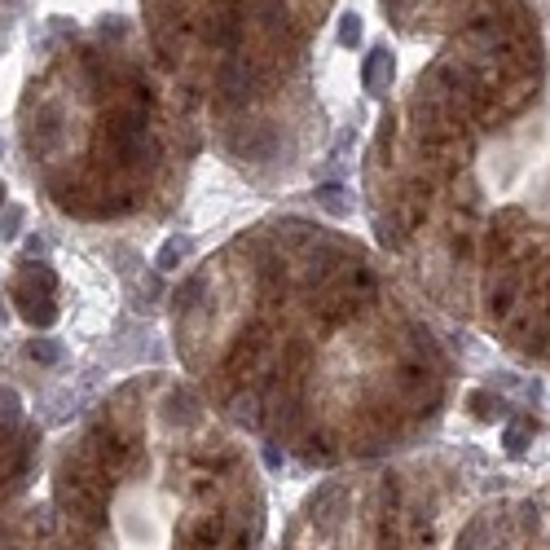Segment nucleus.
<instances>
[{
    "mask_svg": "<svg viewBox=\"0 0 550 550\" xmlns=\"http://www.w3.org/2000/svg\"><path fill=\"white\" fill-rule=\"evenodd\" d=\"M49 516L62 550L264 546L256 467L181 388L97 409L54 458Z\"/></svg>",
    "mask_w": 550,
    "mask_h": 550,
    "instance_id": "f257e3e1",
    "label": "nucleus"
},
{
    "mask_svg": "<svg viewBox=\"0 0 550 550\" xmlns=\"http://www.w3.org/2000/svg\"><path fill=\"white\" fill-rule=\"evenodd\" d=\"M0 550H62L49 502L35 497H14L0 506Z\"/></svg>",
    "mask_w": 550,
    "mask_h": 550,
    "instance_id": "f03ea898",
    "label": "nucleus"
},
{
    "mask_svg": "<svg viewBox=\"0 0 550 550\" xmlns=\"http://www.w3.org/2000/svg\"><path fill=\"white\" fill-rule=\"evenodd\" d=\"M361 80H366V88H370L375 97H383V93H388V84H392V54H388V49H370Z\"/></svg>",
    "mask_w": 550,
    "mask_h": 550,
    "instance_id": "7ed1b4c3",
    "label": "nucleus"
},
{
    "mask_svg": "<svg viewBox=\"0 0 550 550\" xmlns=\"http://www.w3.org/2000/svg\"><path fill=\"white\" fill-rule=\"evenodd\" d=\"M528 440H533V418H516V423L506 427V449H511V454H524Z\"/></svg>",
    "mask_w": 550,
    "mask_h": 550,
    "instance_id": "20e7f679",
    "label": "nucleus"
},
{
    "mask_svg": "<svg viewBox=\"0 0 550 550\" xmlns=\"http://www.w3.org/2000/svg\"><path fill=\"white\" fill-rule=\"evenodd\" d=\"M471 409H476L480 418H502V414H506L502 397H489V392H471Z\"/></svg>",
    "mask_w": 550,
    "mask_h": 550,
    "instance_id": "39448f33",
    "label": "nucleus"
},
{
    "mask_svg": "<svg viewBox=\"0 0 550 550\" xmlns=\"http://www.w3.org/2000/svg\"><path fill=\"white\" fill-rule=\"evenodd\" d=\"M357 40H361V18H357V14H348L344 27H339V44H344V49H352Z\"/></svg>",
    "mask_w": 550,
    "mask_h": 550,
    "instance_id": "423d86ee",
    "label": "nucleus"
},
{
    "mask_svg": "<svg viewBox=\"0 0 550 550\" xmlns=\"http://www.w3.org/2000/svg\"><path fill=\"white\" fill-rule=\"evenodd\" d=\"M181 256H185V242H168V247H163V251H159V269H176V264H181Z\"/></svg>",
    "mask_w": 550,
    "mask_h": 550,
    "instance_id": "0eeeda50",
    "label": "nucleus"
}]
</instances>
